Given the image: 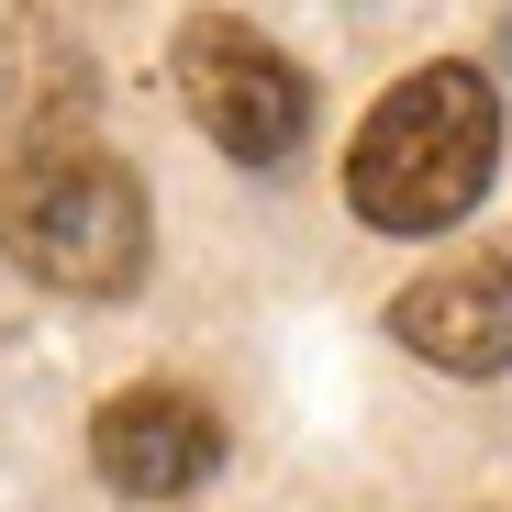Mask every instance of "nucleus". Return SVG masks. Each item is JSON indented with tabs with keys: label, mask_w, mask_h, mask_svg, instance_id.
<instances>
[{
	"label": "nucleus",
	"mask_w": 512,
	"mask_h": 512,
	"mask_svg": "<svg viewBox=\"0 0 512 512\" xmlns=\"http://www.w3.org/2000/svg\"><path fill=\"white\" fill-rule=\"evenodd\" d=\"M390 334L423 368H446V379H501L512 368V245H479V256L423 268L390 301Z\"/></svg>",
	"instance_id": "4"
},
{
	"label": "nucleus",
	"mask_w": 512,
	"mask_h": 512,
	"mask_svg": "<svg viewBox=\"0 0 512 512\" xmlns=\"http://www.w3.org/2000/svg\"><path fill=\"white\" fill-rule=\"evenodd\" d=\"M0 256L45 290L112 301L145 279V190L101 145H23L0 167Z\"/></svg>",
	"instance_id": "2"
},
{
	"label": "nucleus",
	"mask_w": 512,
	"mask_h": 512,
	"mask_svg": "<svg viewBox=\"0 0 512 512\" xmlns=\"http://www.w3.org/2000/svg\"><path fill=\"white\" fill-rule=\"evenodd\" d=\"M179 101H190V123H201L234 167H279V156H301V134H312V78L256 34V23H234V12L179 23Z\"/></svg>",
	"instance_id": "3"
},
{
	"label": "nucleus",
	"mask_w": 512,
	"mask_h": 512,
	"mask_svg": "<svg viewBox=\"0 0 512 512\" xmlns=\"http://www.w3.org/2000/svg\"><path fill=\"white\" fill-rule=\"evenodd\" d=\"M90 457H101V479L134 490V501H179V490H201V479L223 468V423H212L201 390L145 379V390H112V401H101Z\"/></svg>",
	"instance_id": "5"
},
{
	"label": "nucleus",
	"mask_w": 512,
	"mask_h": 512,
	"mask_svg": "<svg viewBox=\"0 0 512 512\" xmlns=\"http://www.w3.org/2000/svg\"><path fill=\"white\" fill-rule=\"evenodd\" d=\"M490 167H501V90H490L479 67L446 56V67H412L401 90L357 123L346 201L379 234H446V223L479 212Z\"/></svg>",
	"instance_id": "1"
}]
</instances>
